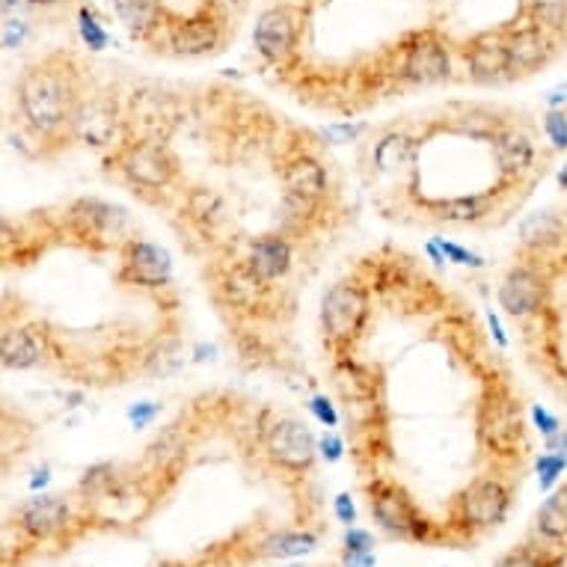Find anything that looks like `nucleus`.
<instances>
[{"label": "nucleus", "instance_id": "nucleus-44", "mask_svg": "<svg viewBox=\"0 0 567 567\" xmlns=\"http://www.w3.org/2000/svg\"><path fill=\"white\" fill-rule=\"evenodd\" d=\"M558 185H561V187H565V190H567V164H565V169L558 173Z\"/></svg>", "mask_w": 567, "mask_h": 567}, {"label": "nucleus", "instance_id": "nucleus-10", "mask_svg": "<svg viewBox=\"0 0 567 567\" xmlns=\"http://www.w3.org/2000/svg\"><path fill=\"white\" fill-rule=\"evenodd\" d=\"M549 303V277L547 270L532 261L514 265L505 274L503 286H499V307L505 309V316L517 318H532L540 316Z\"/></svg>", "mask_w": 567, "mask_h": 567}, {"label": "nucleus", "instance_id": "nucleus-28", "mask_svg": "<svg viewBox=\"0 0 567 567\" xmlns=\"http://www.w3.org/2000/svg\"><path fill=\"white\" fill-rule=\"evenodd\" d=\"M523 19L535 21L556 37L567 33V0H526Z\"/></svg>", "mask_w": 567, "mask_h": 567}, {"label": "nucleus", "instance_id": "nucleus-16", "mask_svg": "<svg viewBox=\"0 0 567 567\" xmlns=\"http://www.w3.org/2000/svg\"><path fill=\"white\" fill-rule=\"evenodd\" d=\"M69 226L86 241L111 244L116 238H125L128 229V215L120 205L104 203V199H78L69 208Z\"/></svg>", "mask_w": 567, "mask_h": 567}, {"label": "nucleus", "instance_id": "nucleus-12", "mask_svg": "<svg viewBox=\"0 0 567 567\" xmlns=\"http://www.w3.org/2000/svg\"><path fill=\"white\" fill-rule=\"evenodd\" d=\"M300 42V12L289 3L270 7L259 16L252 28V48L265 63L282 65L295 56Z\"/></svg>", "mask_w": 567, "mask_h": 567}, {"label": "nucleus", "instance_id": "nucleus-25", "mask_svg": "<svg viewBox=\"0 0 567 567\" xmlns=\"http://www.w3.org/2000/svg\"><path fill=\"white\" fill-rule=\"evenodd\" d=\"M535 532H538L540 540H549V544H558V547L567 544V482L549 493L547 503L538 508Z\"/></svg>", "mask_w": 567, "mask_h": 567}, {"label": "nucleus", "instance_id": "nucleus-6", "mask_svg": "<svg viewBox=\"0 0 567 567\" xmlns=\"http://www.w3.org/2000/svg\"><path fill=\"white\" fill-rule=\"evenodd\" d=\"M478 440L496 461H514L526 449V429L512 399L493 392L478 413Z\"/></svg>", "mask_w": 567, "mask_h": 567}, {"label": "nucleus", "instance_id": "nucleus-42", "mask_svg": "<svg viewBox=\"0 0 567 567\" xmlns=\"http://www.w3.org/2000/svg\"><path fill=\"white\" fill-rule=\"evenodd\" d=\"M24 7H30V0H3V12H7V16L24 10Z\"/></svg>", "mask_w": 567, "mask_h": 567}, {"label": "nucleus", "instance_id": "nucleus-29", "mask_svg": "<svg viewBox=\"0 0 567 567\" xmlns=\"http://www.w3.org/2000/svg\"><path fill=\"white\" fill-rule=\"evenodd\" d=\"M312 547H316V535L312 532H274L270 538L259 544L265 558L300 556V553H309Z\"/></svg>", "mask_w": 567, "mask_h": 567}, {"label": "nucleus", "instance_id": "nucleus-36", "mask_svg": "<svg viewBox=\"0 0 567 567\" xmlns=\"http://www.w3.org/2000/svg\"><path fill=\"white\" fill-rule=\"evenodd\" d=\"M309 410L316 413L318 422H324V425H330V429H336V422H339V416H336L333 404L324 399V395H316V399L309 401Z\"/></svg>", "mask_w": 567, "mask_h": 567}, {"label": "nucleus", "instance_id": "nucleus-35", "mask_svg": "<svg viewBox=\"0 0 567 567\" xmlns=\"http://www.w3.org/2000/svg\"><path fill=\"white\" fill-rule=\"evenodd\" d=\"M440 250H443V256H446L449 261H457V265H470V268H482L484 265L482 256H475V252L464 250V247H457V244L452 241L440 244Z\"/></svg>", "mask_w": 567, "mask_h": 567}, {"label": "nucleus", "instance_id": "nucleus-4", "mask_svg": "<svg viewBox=\"0 0 567 567\" xmlns=\"http://www.w3.org/2000/svg\"><path fill=\"white\" fill-rule=\"evenodd\" d=\"M369 291L357 282H336L321 300V330L333 351L344 353L365 330Z\"/></svg>", "mask_w": 567, "mask_h": 567}, {"label": "nucleus", "instance_id": "nucleus-34", "mask_svg": "<svg viewBox=\"0 0 567 567\" xmlns=\"http://www.w3.org/2000/svg\"><path fill=\"white\" fill-rule=\"evenodd\" d=\"M24 39H28V21H21L19 16L16 19L7 16V21H3V45H7V51L19 48Z\"/></svg>", "mask_w": 567, "mask_h": 567}, {"label": "nucleus", "instance_id": "nucleus-39", "mask_svg": "<svg viewBox=\"0 0 567 567\" xmlns=\"http://www.w3.org/2000/svg\"><path fill=\"white\" fill-rule=\"evenodd\" d=\"M155 416H158V408L150 404V401H146V404H137V408L131 410V419H134V425H137V429H143V425L152 422Z\"/></svg>", "mask_w": 567, "mask_h": 567}, {"label": "nucleus", "instance_id": "nucleus-21", "mask_svg": "<svg viewBox=\"0 0 567 567\" xmlns=\"http://www.w3.org/2000/svg\"><path fill=\"white\" fill-rule=\"evenodd\" d=\"M268 282H261L250 268L247 261H238L235 268H229L220 279V295L229 307L241 309V312H250L261 303V298L268 295Z\"/></svg>", "mask_w": 567, "mask_h": 567}, {"label": "nucleus", "instance_id": "nucleus-2", "mask_svg": "<svg viewBox=\"0 0 567 567\" xmlns=\"http://www.w3.org/2000/svg\"><path fill=\"white\" fill-rule=\"evenodd\" d=\"M365 499L374 523L392 538L410 540V544H431L440 538V529L429 520L416 499L410 496L408 487L386 475H374L365 482Z\"/></svg>", "mask_w": 567, "mask_h": 567}, {"label": "nucleus", "instance_id": "nucleus-7", "mask_svg": "<svg viewBox=\"0 0 567 567\" xmlns=\"http://www.w3.org/2000/svg\"><path fill=\"white\" fill-rule=\"evenodd\" d=\"M226 16L220 3L205 0L203 7L185 19L167 24V48L176 56H205L224 45Z\"/></svg>", "mask_w": 567, "mask_h": 567}, {"label": "nucleus", "instance_id": "nucleus-40", "mask_svg": "<svg viewBox=\"0 0 567 567\" xmlns=\"http://www.w3.org/2000/svg\"><path fill=\"white\" fill-rule=\"evenodd\" d=\"M336 512H339V517H342L344 523H353V505H351V499H348V496H339V499H336Z\"/></svg>", "mask_w": 567, "mask_h": 567}, {"label": "nucleus", "instance_id": "nucleus-14", "mask_svg": "<svg viewBox=\"0 0 567 567\" xmlns=\"http://www.w3.org/2000/svg\"><path fill=\"white\" fill-rule=\"evenodd\" d=\"M120 279L137 289H167L173 279V259L158 244L128 238L122 244Z\"/></svg>", "mask_w": 567, "mask_h": 567}, {"label": "nucleus", "instance_id": "nucleus-8", "mask_svg": "<svg viewBox=\"0 0 567 567\" xmlns=\"http://www.w3.org/2000/svg\"><path fill=\"white\" fill-rule=\"evenodd\" d=\"M399 75L401 81L413 86L443 84L452 78V56H449V48L440 33L422 30L408 39V45L401 48Z\"/></svg>", "mask_w": 567, "mask_h": 567}, {"label": "nucleus", "instance_id": "nucleus-1", "mask_svg": "<svg viewBox=\"0 0 567 567\" xmlns=\"http://www.w3.org/2000/svg\"><path fill=\"white\" fill-rule=\"evenodd\" d=\"M16 95H19L21 120L37 137H56L63 131L72 134L81 93L69 60L45 56L30 63L16 81Z\"/></svg>", "mask_w": 567, "mask_h": 567}, {"label": "nucleus", "instance_id": "nucleus-31", "mask_svg": "<svg viewBox=\"0 0 567 567\" xmlns=\"http://www.w3.org/2000/svg\"><path fill=\"white\" fill-rule=\"evenodd\" d=\"M503 128V120L493 111H487V107H470V111L457 120V131H464V134H470V137L475 140H493Z\"/></svg>", "mask_w": 567, "mask_h": 567}, {"label": "nucleus", "instance_id": "nucleus-43", "mask_svg": "<svg viewBox=\"0 0 567 567\" xmlns=\"http://www.w3.org/2000/svg\"><path fill=\"white\" fill-rule=\"evenodd\" d=\"M56 3H60V0H30V7H39V10H51Z\"/></svg>", "mask_w": 567, "mask_h": 567}, {"label": "nucleus", "instance_id": "nucleus-19", "mask_svg": "<svg viewBox=\"0 0 567 567\" xmlns=\"http://www.w3.org/2000/svg\"><path fill=\"white\" fill-rule=\"evenodd\" d=\"M116 104L102 95H90L78 102L75 120H72V134L81 137L86 146H111L116 137Z\"/></svg>", "mask_w": 567, "mask_h": 567}, {"label": "nucleus", "instance_id": "nucleus-23", "mask_svg": "<svg viewBox=\"0 0 567 567\" xmlns=\"http://www.w3.org/2000/svg\"><path fill=\"white\" fill-rule=\"evenodd\" d=\"M565 220H561L556 212H538V215H532L523 220L520 244L526 252L540 256V252L556 250L558 244L565 241Z\"/></svg>", "mask_w": 567, "mask_h": 567}, {"label": "nucleus", "instance_id": "nucleus-15", "mask_svg": "<svg viewBox=\"0 0 567 567\" xmlns=\"http://www.w3.org/2000/svg\"><path fill=\"white\" fill-rule=\"evenodd\" d=\"M464 63L473 84H503L512 81L505 30H484L464 45Z\"/></svg>", "mask_w": 567, "mask_h": 567}, {"label": "nucleus", "instance_id": "nucleus-26", "mask_svg": "<svg viewBox=\"0 0 567 567\" xmlns=\"http://www.w3.org/2000/svg\"><path fill=\"white\" fill-rule=\"evenodd\" d=\"M413 150H416V143L404 131H390V134H383L374 143L372 164L378 169H383V173H390V169H399L404 164H410L413 161Z\"/></svg>", "mask_w": 567, "mask_h": 567}, {"label": "nucleus", "instance_id": "nucleus-30", "mask_svg": "<svg viewBox=\"0 0 567 567\" xmlns=\"http://www.w3.org/2000/svg\"><path fill=\"white\" fill-rule=\"evenodd\" d=\"M440 212H443L446 220H455V224H473V220H482V217L491 215V196H457V199H449V203L440 205Z\"/></svg>", "mask_w": 567, "mask_h": 567}, {"label": "nucleus", "instance_id": "nucleus-5", "mask_svg": "<svg viewBox=\"0 0 567 567\" xmlns=\"http://www.w3.org/2000/svg\"><path fill=\"white\" fill-rule=\"evenodd\" d=\"M116 167L140 190H164L176 178L178 161L164 140L140 137L116 152Z\"/></svg>", "mask_w": 567, "mask_h": 567}, {"label": "nucleus", "instance_id": "nucleus-3", "mask_svg": "<svg viewBox=\"0 0 567 567\" xmlns=\"http://www.w3.org/2000/svg\"><path fill=\"white\" fill-rule=\"evenodd\" d=\"M514 491L503 475H478L455 493L449 508V529L461 538H473L482 532L496 529L512 512Z\"/></svg>", "mask_w": 567, "mask_h": 567}, {"label": "nucleus", "instance_id": "nucleus-22", "mask_svg": "<svg viewBox=\"0 0 567 567\" xmlns=\"http://www.w3.org/2000/svg\"><path fill=\"white\" fill-rule=\"evenodd\" d=\"M113 10L134 39H150L164 28V0H113Z\"/></svg>", "mask_w": 567, "mask_h": 567}, {"label": "nucleus", "instance_id": "nucleus-24", "mask_svg": "<svg viewBox=\"0 0 567 567\" xmlns=\"http://www.w3.org/2000/svg\"><path fill=\"white\" fill-rule=\"evenodd\" d=\"M0 353H3V365L7 369H33V365L42 363L45 344H42L37 330H30V327H12V330L3 333Z\"/></svg>", "mask_w": 567, "mask_h": 567}, {"label": "nucleus", "instance_id": "nucleus-20", "mask_svg": "<svg viewBox=\"0 0 567 567\" xmlns=\"http://www.w3.org/2000/svg\"><path fill=\"white\" fill-rule=\"evenodd\" d=\"M491 143L493 158H496V164L503 169V176L520 178L523 173H529L532 164H535V143H532V137L526 131L508 128V125H505Z\"/></svg>", "mask_w": 567, "mask_h": 567}, {"label": "nucleus", "instance_id": "nucleus-11", "mask_svg": "<svg viewBox=\"0 0 567 567\" xmlns=\"http://www.w3.org/2000/svg\"><path fill=\"white\" fill-rule=\"evenodd\" d=\"M316 437L300 419L282 416L265 431V455L286 473H309L316 464Z\"/></svg>", "mask_w": 567, "mask_h": 567}, {"label": "nucleus", "instance_id": "nucleus-9", "mask_svg": "<svg viewBox=\"0 0 567 567\" xmlns=\"http://www.w3.org/2000/svg\"><path fill=\"white\" fill-rule=\"evenodd\" d=\"M561 37L549 33L535 21L523 19V24L505 28V48H508V65H512V78L535 75L540 69H547L561 51Z\"/></svg>", "mask_w": 567, "mask_h": 567}, {"label": "nucleus", "instance_id": "nucleus-17", "mask_svg": "<svg viewBox=\"0 0 567 567\" xmlns=\"http://www.w3.org/2000/svg\"><path fill=\"white\" fill-rule=\"evenodd\" d=\"M282 187H286V196H291V199L321 208L327 199V190H330L324 164L309 152H295L282 164Z\"/></svg>", "mask_w": 567, "mask_h": 567}, {"label": "nucleus", "instance_id": "nucleus-32", "mask_svg": "<svg viewBox=\"0 0 567 567\" xmlns=\"http://www.w3.org/2000/svg\"><path fill=\"white\" fill-rule=\"evenodd\" d=\"M78 30H81V39H84V45L90 51H104L107 42H111V33L102 24V19L93 10H86V7L78 12Z\"/></svg>", "mask_w": 567, "mask_h": 567}, {"label": "nucleus", "instance_id": "nucleus-33", "mask_svg": "<svg viewBox=\"0 0 567 567\" xmlns=\"http://www.w3.org/2000/svg\"><path fill=\"white\" fill-rule=\"evenodd\" d=\"M544 131H547V140L553 143V150L565 152L567 150V111L558 107V111H549L544 116Z\"/></svg>", "mask_w": 567, "mask_h": 567}, {"label": "nucleus", "instance_id": "nucleus-38", "mask_svg": "<svg viewBox=\"0 0 567 567\" xmlns=\"http://www.w3.org/2000/svg\"><path fill=\"white\" fill-rule=\"evenodd\" d=\"M532 419L538 422L540 431L547 434V437H553V434H558L561 431V425H558V419L553 416V413H547L544 408H532Z\"/></svg>", "mask_w": 567, "mask_h": 567}, {"label": "nucleus", "instance_id": "nucleus-45", "mask_svg": "<svg viewBox=\"0 0 567 567\" xmlns=\"http://www.w3.org/2000/svg\"><path fill=\"white\" fill-rule=\"evenodd\" d=\"M291 567H303V565H291Z\"/></svg>", "mask_w": 567, "mask_h": 567}, {"label": "nucleus", "instance_id": "nucleus-41", "mask_svg": "<svg viewBox=\"0 0 567 567\" xmlns=\"http://www.w3.org/2000/svg\"><path fill=\"white\" fill-rule=\"evenodd\" d=\"M321 446H324V455H330V461H336V457L342 455V443H339V440H336V437L324 440Z\"/></svg>", "mask_w": 567, "mask_h": 567}, {"label": "nucleus", "instance_id": "nucleus-18", "mask_svg": "<svg viewBox=\"0 0 567 567\" xmlns=\"http://www.w3.org/2000/svg\"><path fill=\"white\" fill-rule=\"evenodd\" d=\"M247 268L261 279V282H279V279L289 277L291 265H295V250H291L289 235H261L250 244V250L244 256Z\"/></svg>", "mask_w": 567, "mask_h": 567}, {"label": "nucleus", "instance_id": "nucleus-13", "mask_svg": "<svg viewBox=\"0 0 567 567\" xmlns=\"http://www.w3.org/2000/svg\"><path fill=\"white\" fill-rule=\"evenodd\" d=\"M19 538L28 544H42V540H54L75 526V508L65 496H33L16 512Z\"/></svg>", "mask_w": 567, "mask_h": 567}, {"label": "nucleus", "instance_id": "nucleus-27", "mask_svg": "<svg viewBox=\"0 0 567 567\" xmlns=\"http://www.w3.org/2000/svg\"><path fill=\"white\" fill-rule=\"evenodd\" d=\"M565 561V553L558 544H520V547L508 549L493 567H558Z\"/></svg>", "mask_w": 567, "mask_h": 567}, {"label": "nucleus", "instance_id": "nucleus-37", "mask_svg": "<svg viewBox=\"0 0 567 567\" xmlns=\"http://www.w3.org/2000/svg\"><path fill=\"white\" fill-rule=\"evenodd\" d=\"M344 544H348V553H372V538H369V532L351 529L344 535Z\"/></svg>", "mask_w": 567, "mask_h": 567}]
</instances>
